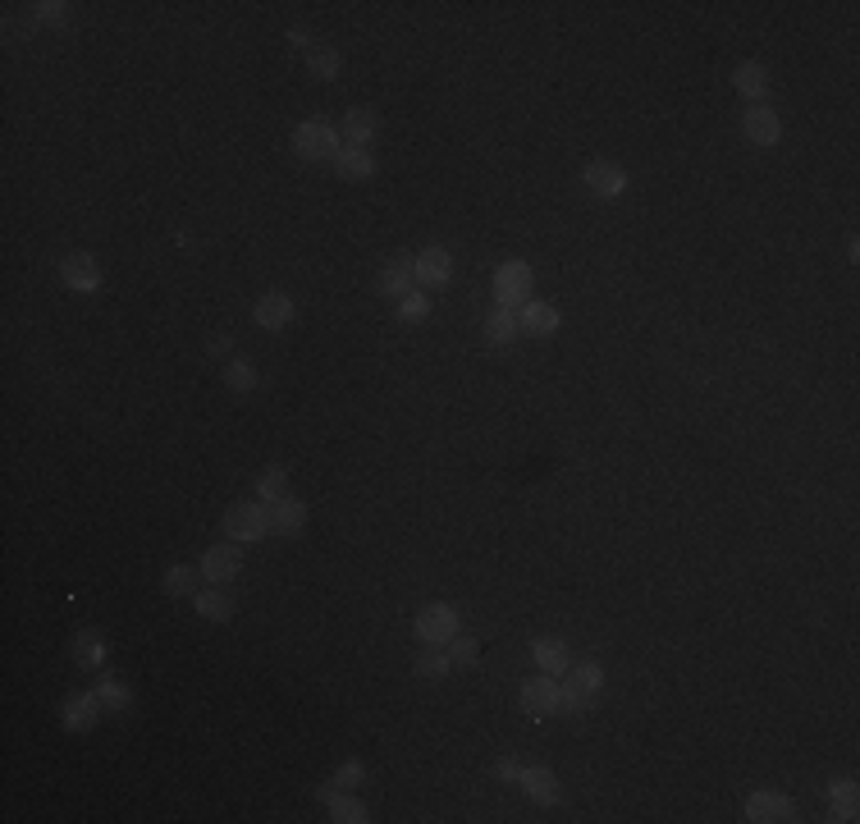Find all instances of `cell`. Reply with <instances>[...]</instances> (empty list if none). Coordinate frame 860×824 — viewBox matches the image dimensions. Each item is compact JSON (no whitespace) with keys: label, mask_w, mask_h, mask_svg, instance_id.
<instances>
[{"label":"cell","mask_w":860,"mask_h":824,"mask_svg":"<svg viewBox=\"0 0 860 824\" xmlns=\"http://www.w3.org/2000/svg\"><path fill=\"white\" fill-rule=\"evenodd\" d=\"M362 779H366V765L362 760H344L339 770H334V783H325V788H362Z\"/></svg>","instance_id":"cell-36"},{"label":"cell","mask_w":860,"mask_h":824,"mask_svg":"<svg viewBox=\"0 0 860 824\" xmlns=\"http://www.w3.org/2000/svg\"><path fill=\"white\" fill-rule=\"evenodd\" d=\"M732 87H737L751 106H764V97H769V69H764L760 60H742V65L732 69Z\"/></svg>","instance_id":"cell-18"},{"label":"cell","mask_w":860,"mask_h":824,"mask_svg":"<svg viewBox=\"0 0 860 824\" xmlns=\"http://www.w3.org/2000/svg\"><path fill=\"white\" fill-rule=\"evenodd\" d=\"M559 326H563V312L554 303H536V298H531V303L517 312V330H522V335H531V339L559 335Z\"/></svg>","instance_id":"cell-15"},{"label":"cell","mask_w":860,"mask_h":824,"mask_svg":"<svg viewBox=\"0 0 860 824\" xmlns=\"http://www.w3.org/2000/svg\"><path fill=\"white\" fill-rule=\"evenodd\" d=\"M69 655H74V664H83V669H101V664H106V655H110V646H106V637H101V632L83 628L74 637V646H69Z\"/></svg>","instance_id":"cell-24"},{"label":"cell","mask_w":860,"mask_h":824,"mask_svg":"<svg viewBox=\"0 0 860 824\" xmlns=\"http://www.w3.org/2000/svg\"><path fill=\"white\" fill-rule=\"evenodd\" d=\"M339 69H344V55H339V46L316 42L312 51H307V74H312V78L330 83V78H339Z\"/></svg>","instance_id":"cell-27"},{"label":"cell","mask_w":860,"mask_h":824,"mask_svg":"<svg viewBox=\"0 0 860 824\" xmlns=\"http://www.w3.org/2000/svg\"><path fill=\"white\" fill-rule=\"evenodd\" d=\"M517 788L527 792L536 806H559L563 802L559 779H554V770H545V765H522V774H517Z\"/></svg>","instance_id":"cell-13"},{"label":"cell","mask_w":860,"mask_h":824,"mask_svg":"<svg viewBox=\"0 0 860 824\" xmlns=\"http://www.w3.org/2000/svg\"><path fill=\"white\" fill-rule=\"evenodd\" d=\"M33 19L37 23H51V28H65V23H69V5H65V0H42V5H33Z\"/></svg>","instance_id":"cell-37"},{"label":"cell","mask_w":860,"mask_h":824,"mask_svg":"<svg viewBox=\"0 0 860 824\" xmlns=\"http://www.w3.org/2000/svg\"><path fill=\"white\" fill-rule=\"evenodd\" d=\"M225 536L234 545H257L270 536V509L266 504H252V499H238V504H229L225 509Z\"/></svg>","instance_id":"cell-2"},{"label":"cell","mask_w":860,"mask_h":824,"mask_svg":"<svg viewBox=\"0 0 860 824\" xmlns=\"http://www.w3.org/2000/svg\"><path fill=\"white\" fill-rule=\"evenodd\" d=\"M563 683H568L577 696H586V701H591V696L604 687V669H600L595 660H577V664H568V673H563Z\"/></svg>","instance_id":"cell-26"},{"label":"cell","mask_w":860,"mask_h":824,"mask_svg":"<svg viewBox=\"0 0 860 824\" xmlns=\"http://www.w3.org/2000/svg\"><path fill=\"white\" fill-rule=\"evenodd\" d=\"M444 651H449L453 669H476V664H481V641H476L472 632H458V637H453Z\"/></svg>","instance_id":"cell-33"},{"label":"cell","mask_w":860,"mask_h":824,"mask_svg":"<svg viewBox=\"0 0 860 824\" xmlns=\"http://www.w3.org/2000/svg\"><path fill=\"white\" fill-rule=\"evenodd\" d=\"M581 184L591 188L595 197H604V202H613V197L627 193V170L613 161H591L586 170H581Z\"/></svg>","instance_id":"cell-11"},{"label":"cell","mask_w":860,"mask_h":824,"mask_svg":"<svg viewBox=\"0 0 860 824\" xmlns=\"http://www.w3.org/2000/svg\"><path fill=\"white\" fill-rule=\"evenodd\" d=\"M60 280H65V289H74V293H101L106 275H101V261L92 257V252H69V257L60 261Z\"/></svg>","instance_id":"cell-6"},{"label":"cell","mask_w":860,"mask_h":824,"mask_svg":"<svg viewBox=\"0 0 860 824\" xmlns=\"http://www.w3.org/2000/svg\"><path fill=\"white\" fill-rule=\"evenodd\" d=\"M229 348H234V339H229V335H211V339H206V353H211V358H225Z\"/></svg>","instance_id":"cell-39"},{"label":"cell","mask_w":860,"mask_h":824,"mask_svg":"<svg viewBox=\"0 0 860 824\" xmlns=\"http://www.w3.org/2000/svg\"><path fill=\"white\" fill-rule=\"evenodd\" d=\"M289 42H298V46H307V51H312V46H316V42H307V33H302V28H293V33H289Z\"/></svg>","instance_id":"cell-41"},{"label":"cell","mask_w":860,"mask_h":824,"mask_svg":"<svg viewBox=\"0 0 860 824\" xmlns=\"http://www.w3.org/2000/svg\"><path fill=\"white\" fill-rule=\"evenodd\" d=\"M531 293H536V275L522 257H508L495 271V303L499 307H527Z\"/></svg>","instance_id":"cell-4"},{"label":"cell","mask_w":860,"mask_h":824,"mask_svg":"<svg viewBox=\"0 0 860 824\" xmlns=\"http://www.w3.org/2000/svg\"><path fill=\"white\" fill-rule=\"evenodd\" d=\"M586 710V696H577L568 683H559V705H554V715H581Z\"/></svg>","instance_id":"cell-38"},{"label":"cell","mask_w":860,"mask_h":824,"mask_svg":"<svg viewBox=\"0 0 860 824\" xmlns=\"http://www.w3.org/2000/svg\"><path fill=\"white\" fill-rule=\"evenodd\" d=\"M97 696H101V705H106L110 715H124V710L133 705V687H129V683H119V678H110V673L97 683Z\"/></svg>","instance_id":"cell-32"},{"label":"cell","mask_w":860,"mask_h":824,"mask_svg":"<svg viewBox=\"0 0 860 824\" xmlns=\"http://www.w3.org/2000/svg\"><path fill=\"white\" fill-rule=\"evenodd\" d=\"M412 275H417L421 289H444V284L453 280V257H449V248H440V243L421 248L417 257H412Z\"/></svg>","instance_id":"cell-7"},{"label":"cell","mask_w":860,"mask_h":824,"mask_svg":"<svg viewBox=\"0 0 860 824\" xmlns=\"http://www.w3.org/2000/svg\"><path fill=\"white\" fill-rule=\"evenodd\" d=\"M270 509V532L275 536H302V527H307V504H302L298 495H284L280 504H266Z\"/></svg>","instance_id":"cell-17"},{"label":"cell","mask_w":860,"mask_h":824,"mask_svg":"<svg viewBox=\"0 0 860 824\" xmlns=\"http://www.w3.org/2000/svg\"><path fill=\"white\" fill-rule=\"evenodd\" d=\"M252 321L261 330H284L293 321V298L289 293H261L257 307H252Z\"/></svg>","instance_id":"cell-20"},{"label":"cell","mask_w":860,"mask_h":824,"mask_svg":"<svg viewBox=\"0 0 860 824\" xmlns=\"http://www.w3.org/2000/svg\"><path fill=\"white\" fill-rule=\"evenodd\" d=\"M225 390L252 394V390H257V367H252V362H243V358H234V362L225 367Z\"/></svg>","instance_id":"cell-34"},{"label":"cell","mask_w":860,"mask_h":824,"mask_svg":"<svg viewBox=\"0 0 860 824\" xmlns=\"http://www.w3.org/2000/svg\"><path fill=\"white\" fill-rule=\"evenodd\" d=\"M517 701H522V715L527 719L554 715V705H559V678H549V673H531L527 683L517 687Z\"/></svg>","instance_id":"cell-5"},{"label":"cell","mask_w":860,"mask_h":824,"mask_svg":"<svg viewBox=\"0 0 860 824\" xmlns=\"http://www.w3.org/2000/svg\"><path fill=\"white\" fill-rule=\"evenodd\" d=\"M481 330H485V344L490 348H508L517 339V312L513 307H490L485 312V321H481Z\"/></svg>","instance_id":"cell-21"},{"label":"cell","mask_w":860,"mask_h":824,"mask_svg":"<svg viewBox=\"0 0 860 824\" xmlns=\"http://www.w3.org/2000/svg\"><path fill=\"white\" fill-rule=\"evenodd\" d=\"M101 710H106V705H101L97 692H74V696H65V705H60V724H65L69 733H92Z\"/></svg>","instance_id":"cell-9"},{"label":"cell","mask_w":860,"mask_h":824,"mask_svg":"<svg viewBox=\"0 0 860 824\" xmlns=\"http://www.w3.org/2000/svg\"><path fill=\"white\" fill-rule=\"evenodd\" d=\"M449 669H453V660H449V651H444V646H421L417 660H412V673H417V678H430V683H435V678H444Z\"/></svg>","instance_id":"cell-31"},{"label":"cell","mask_w":860,"mask_h":824,"mask_svg":"<svg viewBox=\"0 0 860 824\" xmlns=\"http://www.w3.org/2000/svg\"><path fill=\"white\" fill-rule=\"evenodd\" d=\"M828 802H833L838 820H856L860 815V783L856 779H833L828 783Z\"/></svg>","instance_id":"cell-28"},{"label":"cell","mask_w":860,"mask_h":824,"mask_svg":"<svg viewBox=\"0 0 860 824\" xmlns=\"http://www.w3.org/2000/svg\"><path fill=\"white\" fill-rule=\"evenodd\" d=\"M426 316H430V298H426V293L412 289L408 298H398V321H403V326H417V321H426Z\"/></svg>","instance_id":"cell-35"},{"label":"cell","mask_w":860,"mask_h":824,"mask_svg":"<svg viewBox=\"0 0 860 824\" xmlns=\"http://www.w3.org/2000/svg\"><path fill=\"white\" fill-rule=\"evenodd\" d=\"M742 138L751 142V147H774V142L783 138V124H778V115L769 106H751L742 115Z\"/></svg>","instance_id":"cell-16"},{"label":"cell","mask_w":860,"mask_h":824,"mask_svg":"<svg viewBox=\"0 0 860 824\" xmlns=\"http://www.w3.org/2000/svg\"><path fill=\"white\" fill-rule=\"evenodd\" d=\"M289 147H293V156L298 161H307V165H321V161H339V129H330V124H321V120H302L298 129H293V138H289Z\"/></svg>","instance_id":"cell-1"},{"label":"cell","mask_w":860,"mask_h":824,"mask_svg":"<svg viewBox=\"0 0 860 824\" xmlns=\"http://www.w3.org/2000/svg\"><path fill=\"white\" fill-rule=\"evenodd\" d=\"M193 609H197V618H206V623H229V618H234V600H229L225 591H197Z\"/></svg>","instance_id":"cell-29"},{"label":"cell","mask_w":860,"mask_h":824,"mask_svg":"<svg viewBox=\"0 0 860 824\" xmlns=\"http://www.w3.org/2000/svg\"><path fill=\"white\" fill-rule=\"evenodd\" d=\"M796 815V802L787 792H751L746 797V820L751 824H783Z\"/></svg>","instance_id":"cell-12"},{"label":"cell","mask_w":860,"mask_h":824,"mask_svg":"<svg viewBox=\"0 0 860 824\" xmlns=\"http://www.w3.org/2000/svg\"><path fill=\"white\" fill-rule=\"evenodd\" d=\"M412 632H417L421 646H449V641L463 632V609L449 605V600H440V605H426L417 614V623H412Z\"/></svg>","instance_id":"cell-3"},{"label":"cell","mask_w":860,"mask_h":824,"mask_svg":"<svg viewBox=\"0 0 860 824\" xmlns=\"http://www.w3.org/2000/svg\"><path fill=\"white\" fill-rule=\"evenodd\" d=\"M321 797H325V806H330V820L334 824H366V820H371V815H366V806L357 802L348 788H321Z\"/></svg>","instance_id":"cell-22"},{"label":"cell","mask_w":860,"mask_h":824,"mask_svg":"<svg viewBox=\"0 0 860 824\" xmlns=\"http://www.w3.org/2000/svg\"><path fill=\"white\" fill-rule=\"evenodd\" d=\"M531 660H536L540 673H549V678H563L572 664V651H568V641L563 637H540L536 646H531Z\"/></svg>","instance_id":"cell-19"},{"label":"cell","mask_w":860,"mask_h":824,"mask_svg":"<svg viewBox=\"0 0 860 824\" xmlns=\"http://www.w3.org/2000/svg\"><path fill=\"white\" fill-rule=\"evenodd\" d=\"M334 170H339V179H348V184H366V179H376V156L357 152V147H344L339 161H334Z\"/></svg>","instance_id":"cell-25"},{"label":"cell","mask_w":860,"mask_h":824,"mask_svg":"<svg viewBox=\"0 0 860 824\" xmlns=\"http://www.w3.org/2000/svg\"><path fill=\"white\" fill-rule=\"evenodd\" d=\"M412 284H417V275H412V257H403V252H398V257H389L385 266H380V275H376V293L380 298H408L412 293Z\"/></svg>","instance_id":"cell-14"},{"label":"cell","mask_w":860,"mask_h":824,"mask_svg":"<svg viewBox=\"0 0 860 824\" xmlns=\"http://www.w3.org/2000/svg\"><path fill=\"white\" fill-rule=\"evenodd\" d=\"M238 573H243V545L225 541V545H211V550L202 554V577H206L211 586L234 582Z\"/></svg>","instance_id":"cell-8"},{"label":"cell","mask_w":860,"mask_h":824,"mask_svg":"<svg viewBox=\"0 0 860 824\" xmlns=\"http://www.w3.org/2000/svg\"><path fill=\"white\" fill-rule=\"evenodd\" d=\"M289 495V472H284L280 463H270L257 472V499L261 504H280V499Z\"/></svg>","instance_id":"cell-30"},{"label":"cell","mask_w":860,"mask_h":824,"mask_svg":"<svg viewBox=\"0 0 860 824\" xmlns=\"http://www.w3.org/2000/svg\"><path fill=\"white\" fill-rule=\"evenodd\" d=\"M197 582H202V568H188V564H170L161 573V591L165 596H174V600H193Z\"/></svg>","instance_id":"cell-23"},{"label":"cell","mask_w":860,"mask_h":824,"mask_svg":"<svg viewBox=\"0 0 860 824\" xmlns=\"http://www.w3.org/2000/svg\"><path fill=\"white\" fill-rule=\"evenodd\" d=\"M495 774H499V783H517V774H522V765H517V760H499V765H495Z\"/></svg>","instance_id":"cell-40"},{"label":"cell","mask_w":860,"mask_h":824,"mask_svg":"<svg viewBox=\"0 0 860 824\" xmlns=\"http://www.w3.org/2000/svg\"><path fill=\"white\" fill-rule=\"evenodd\" d=\"M376 133H380V115L371 106H353L344 115V124H339V142H348V147H357V152H371Z\"/></svg>","instance_id":"cell-10"}]
</instances>
